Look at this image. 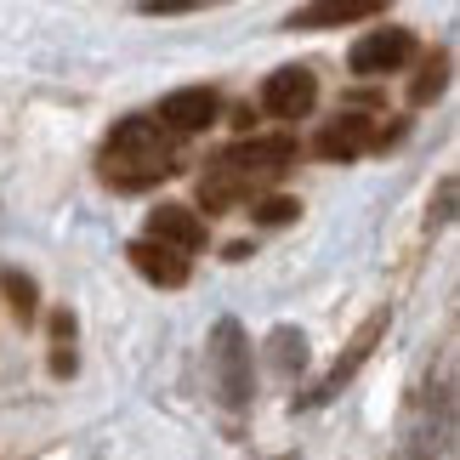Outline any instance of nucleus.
I'll list each match as a JSON object with an SVG mask.
<instances>
[{
	"label": "nucleus",
	"instance_id": "obj_1",
	"mask_svg": "<svg viewBox=\"0 0 460 460\" xmlns=\"http://www.w3.org/2000/svg\"><path fill=\"white\" fill-rule=\"evenodd\" d=\"M296 137H244V143L222 148L199 171V205L205 210H239L251 199H268V188H279L296 171Z\"/></svg>",
	"mask_w": 460,
	"mask_h": 460
},
{
	"label": "nucleus",
	"instance_id": "obj_16",
	"mask_svg": "<svg viewBox=\"0 0 460 460\" xmlns=\"http://www.w3.org/2000/svg\"><path fill=\"white\" fill-rule=\"evenodd\" d=\"M296 210H302L296 199H279V193H273V199H256V222L261 227H279V222H296Z\"/></svg>",
	"mask_w": 460,
	"mask_h": 460
},
{
	"label": "nucleus",
	"instance_id": "obj_4",
	"mask_svg": "<svg viewBox=\"0 0 460 460\" xmlns=\"http://www.w3.org/2000/svg\"><path fill=\"white\" fill-rule=\"evenodd\" d=\"M415 51H420L415 29L386 23V29H369V34H358V40H352L347 68H352L358 80H381V75H398V68H410Z\"/></svg>",
	"mask_w": 460,
	"mask_h": 460
},
{
	"label": "nucleus",
	"instance_id": "obj_9",
	"mask_svg": "<svg viewBox=\"0 0 460 460\" xmlns=\"http://www.w3.org/2000/svg\"><path fill=\"white\" fill-rule=\"evenodd\" d=\"M143 239L165 244L176 256H193V251H205V217L188 210V205H159V210H148V234Z\"/></svg>",
	"mask_w": 460,
	"mask_h": 460
},
{
	"label": "nucleus",
	"instance_id": "obj_12",
	"mask_svg": "<svg viewBox=\"0 0 460 460\" xmlns=\"http://www.w3.org/2000/svg\"><path fill=\"white\" fill-rule=\"evenodd\" d=\"M0 290H6L17 324H34V318H40V285H34L23 268H0Z\"/></svg>",
	"mask_w": 460,
	"mask_h": 460
},
{
	"label": "nucleus",
	"instance_id": "obj_6",
	"mask_svg": "<svg viewBox=\"0 0 460 460\" xmlns=\"http://www.w3.org/2000/svg\"><path fill=\"white\" fill-rule=\"evenodd\" d=\"M386 324H393V313H386V307H381V313H369L364 324H358V335L347 341V352H341V358H335V364L324 369V381H318L302 403H330L335 393H341V386H347L352 376H358V369H364L369 358H376V347L386 341Z\"/></svg>",
	"mask_w": 460,
	"mask_h": 460
},
{
	"label": "nucleus",
	"instance_id": "obj_18",
	"mask_svg": "<svg viewBox=\"0 0 460 460\" xmlns=\"http://www.w3.org/2000/svg\"><path fill=\"white\" fill-rule=\"evenodd\" d=\"M455 217V176H444L438 182V210H432V222H449Z\"/></svg>",
	"mask_w": 460,
	"mask_h": 460
},
{
	"label": "nucleus",
	"instance_id": "obj_5",
	"mask_svg": "<svg viewBox=\"0 0 460 460\" xmlns=\"http://www.w3.org/2000/svg\"><path fill=\"white\" fill-rule=\"evenodd\" d=\"M210 376H217V393L227 410L251 403V341H244L239 318H222L217 335H210Z\"/></svg>",
	"mask_w": 460,
	"mask_h": 460
},
{
	"label": "nucleus",
	"instance_id": "obj_11",
	"mask_svg": "<svg viewBox=\"0 0 460 460\" xmlns=\"http://www.w3.org/2000/svg\"><path fill=\"white\" fill-rule=\"evenodd\" d=\"M381 0H318L285 17V29H341V23H364V17H381Z\"/></svg>",
	"mask_w": 460,
	"mask_h": 460
},
{
	"label": "nucleus",
	"instance_id": "obj_17",
	"mask_svg": "<svg viewBox=\"0 0 460 460\" xmlns=\"http://www.w3.org/2000/svg\"><path fill=\"white\" fill-rule=\"evenodd\" d=\"M148 17H176V12H199V0H143Z\"/></svg>",
	"mask_w": 460,
	"mask_h": 460
},
{
	"label": "nucleus",
	"instance_id": "obj_8",
	"mask_svg": "<svg viewBox=\"0 0 460 460\" xmlns=\"http://www.w3.org/2000/svg\"><path fill=\"white\" fill-rule=\"evenodd\" d=\"M154 119L171 137H193V131H205V126H217V119H222V97L210 92V85H182V92L159 97Z\"/></svg>",
	"mask_w": 460,
	"mask_h": 460
},
{
	"label": "nucleus",
	"instance_id": "obj_2",
	"mask_svg": "<svg viewBox=\"0 0 460 460\" xmlns=\"http://www.w3.org/2000/svg\"><path fill=\"white\" fill-rule=\"evenodd\" d=\"M97 171H102L109 188H126V193L154 188L159 176L176 171V137L159 126L154 114H126V119H114L109 137H102Z\"/></svg>",
	"mask_w": 460,
	"mask_h": 460
},
{
	"label": "nucleus",
	"instance_id": "obj_13",
	"mask_svg": "<svg viewBox=\"0 0 460 460\" xmlns=\"http://www.w3.org/2000/svg\"><path fill=\"white\" fill-rule=\"evenodd\" d=\"M444 85H449V51H432V58L420 63L415 85H410V102H415V109H427V102L444 97Z\"/></svg>",
	"mask_w": 460,
	"mask_h": 460
},
{
	"label": "nucleus",
	"instance_id": "obj_15",
	"mask_svg": "<svg viewBox=\"0 0 460 460\" xmlns=\"http://www.w3.org/2000/svg\"><path fill=\"white\" fill-rule=\"evenodd\" d=\"M268 347H273V369H279L285 381L307 364V335H302V330H273V341H268Z\"/></svg>",
	"mask_w": 460,
	"mask_h": 460
},
{
	"label": "nucleus",
	"instance_id": "obj_10",
	"mask_svg": "<svg viewBox=\"0 0 460 460\" xmlns=\"http://www.w3.org/2000/svg\"><path fill=\"white\" fill-rule=\"evenodd\" d=\"M126 261L148 279L154 290H182L188 273H193L188 256H176V251H165V244H154V239H131V244H126Z\"/></svg>",
	"mask_w": 460,
	"mask_h": 460
},
{
	"label": "nucleus",
	"instance_id": "obj_3",
	"mask_svg": "<svg viewBox=\"0 0 460 460\" xmlns=\"http://www.w3.org/2000/svg\"><path fill=\"white\" fill-rule=\"evenodd\" d=\"M398 137H403V119L386 126L381 114H335L330 126L313 137V154L330 159V165H352V159H364V154H381L386 143H398Z\"/></svg>",
	"mask_w": 460,
	"mask_h": 460
},
{
	"label": "nucleus",
	"instance_id": "obj_7",
	"mask_svg": "<svg viewBox=\"0 0 460 460\" xmlns=\"http://www.w3.org/2000/svg\"><path fill=\"white\" fill-rule=\"evenodd\" d=\"M261 109L273 119H307L318 109V75L307 63H285L261 80Z\"/></svg>",
	"mask_w": 460,
	"mask_h": 460
},
{
	"label": "nucleus",
	"instance_id": "obj_14",
	"mask_svg": "<svg viewBox=\"0 0 460 460\" xmlns=\"http://www.w3.org/2000/svg\"><path fill=\"white\" fill-rule=\"evenodd\" d=\"M51 376H75V313H51Z\"/></svg>",
	"mask_w": 460,
	"mask_h": 460
}]
</instances>
